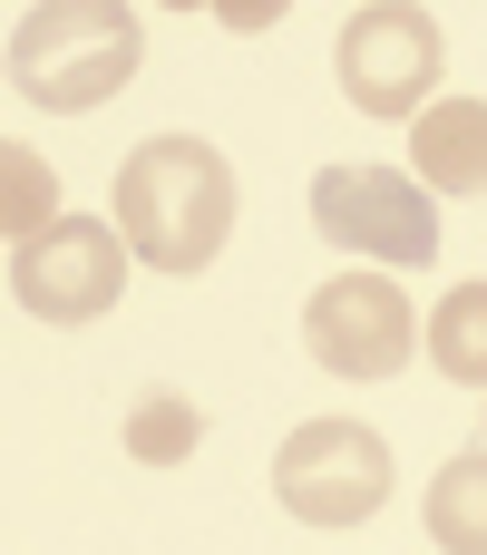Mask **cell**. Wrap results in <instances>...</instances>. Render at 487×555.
Here are the masks:
<instances>
[{
	"label": "cell",
	"mask_w": 487,
	"mask_h": 555,
	"mask_svg": "<svg viewBox=\"0 0 487 555\" xmlns=\"http://www.w3.org/2000/svg\"><path fill=\"white\" fill-rule=\"evenodd\" d=\"M410 176L430 195H487V98H439L410 127Z\"/></svg>",
	"instance_id": "obj_8"
},
{
	"label": "cell",
	"mask_w": 487,
	"mask_h": 555,
	"mask_svg": "<svg viewBox=\"0 0 487 555\" xmlns=\"http://www.w3.org/2000/svg\"><path fill=\"white\" fill-rule=\"evenodd\" d=\"M117 234L137 263L156 273H205L234 234V166L205 146V137H146L127 166H117Z\"/></svg>",
	"instance_id": "obj_1"
},
{
	"label": "cell",
	"mask_w": 487,
	"mask_h": 555,
	"mask_svg": "<svg viewBox=\"0 0 487 555\" xmlns=\"http://www.w3.org/2000/svg\"><path fill=\"white\" fill-rule=\"evenodd\" d=\"M273 498L303 527H371L390 507V439L361 420H303L273 449Z\"/></svg>",
	"instance_id": "obj_3"
},
{
	"label": "cell",
	"mask_w": 487,
	"mask_h": 555,
	"mask_svg": "<svg viewBox=\"0 0 487 555\" xmlns=\"http://www.w3.org/2000/svg\"><path fill=\"white\" fill-rule=\"evenodd\" d=\"M59 224V176L39 146H0V234L10 244H39Z\"/></svg>",
	"instance_id": "obj_11"
},
{
	"label": "cell",
	"mask_w": 487,
	"mask_h": 555,
	"mask_svg": "<svg viewBox=\"0 0 487 555\" xmlns=\"http://www.w3.org/2000/svg\"><path fill=\"white\" fill-rule=\"evenodd\" d=\"M312 224H322V244L371 254V263H400V273L439 263V205L400 166H322L312 176Z\"/></svg>",
	"instance_id": "obj_4"
},
{
	"label": "cell",
	"mask_w": 487,
	"mask_h": 555,
	"mask_svg": "<svg viewBox=\"0 0 487 555\" xmlns=\"http://www.w3.org/2000/svg\"><path fill=\"white\" fill-rule=\"evenodd\" d=\"M195 439H205V410H195V400H176V390H146V400L127 410V459H146V468L195 459Z\"/></svg>",
	"instance_id": "obj_12"
},
{
	"label": "cell",
	"mask_w": 487,
	"mask_h": 555,
	"mask_svg": "<svg viewBox=\"0 0 487 555\" xmlns=\"http://www.w3.org/2000/svg\"><path fill=\"white\" fill-rule=\"evenodd\" d=\"M430 546L439 555H487V449L449 459L430 478Z\"/></svg>",
	"instance_id": "obj_9"
},
{
	"label": "cell",
	"mask_w": 487,
	"mask_h": 555,
	"mask_svg": "<svg viewBox=\"0 0 487 555\" xmlns=\"http://www.w3.org/2000/svg\"><path fill=\"white\" fill-rule=\"evenodd\" d=\"M430 361L459 380V390H487V283H449L439 312H430Z\"/></svg>",
	"instance_id": "obj_10"
},
{
	"label": "cell",
	"mask_w": 487,
	"mask_h": 555,
	"mask_svg": "<svg viewBox=\"0 0 487 555\" xmlns=\"http://www.w3.org/2000/svg\"><path fill=\"white\" fill-rule=\"evenodd\" d=\"M127 234L117 224H98V215H59L39 244H10V302L29 312V322H59V332H78V322H107L117 312V293H127Z\"/></svg>",
	"instance_id": "obj_5"
},
{
	"label": "cell",
	"mask_w": 487,
	"mask_h": 555,
	"mask_svg": "<svg viewBox=\"0 0 487 555\" xmlns=\"http://www.w3.org/2000/svg\"><path fill=\"white\" fill-rule=\"evenodd\" d=\"M137 59H146V29H137L127 0H39L10 29V88L49 117L107 107L137 78Z\"/></svg>",
	"instance_id": "obj_2"
},
{
	"label": "cell",
	"mask_w": 487,
	"mask_h": 555,
	"mask_svg": "<svg viewBox=\"0 0 487 555\" xmlns=\"http://www.w3.org/2000/svg\"><path fill=\"white\" fill-rule=\"evenodd\" d=\"M439 68H449V49H439V20L430 10L371 0V10L342 20V98L361 117H410L420 127L439 107Z\"/></svg>",
	"instance_id": "obj_6"
},
{
	"label": "cell",
	"mask_w": 487,
	"mask_h": 555,
	"mask_svg": "<svg viewBox=\"0 0 487 555\" xmlns=\"http://www.w3.org/2000/svg\"><path fill=\"white\" fill-rule=\"evenodd\" d=\"M410 341H430V332L390 273H332L303 302V351L332 380H390V371H410Z\"/></svg>",
	"instance_id": "obj_7"
}]
</instances>
